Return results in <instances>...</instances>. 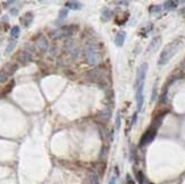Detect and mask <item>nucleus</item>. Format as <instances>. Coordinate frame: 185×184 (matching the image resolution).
Instances as JSON below:
<instances>
[{
	"label": "nucleus",
	"mask_w": 185,
	"mask_h": 184,
	"mask_svg": "<svg viewBox=\"0 0 185 184\" xmlns=\"http://www.w3.org/2000/svg\"><path fill=\"white\" fill-rule=\"evenodd\" d=\"M183 45H184V38H177L174 41H172L170 43H168L159 56L158 64L162 66V65H166L167 63H169V60L178 52V50L183 47Z\"/></svg>",
	"instance_id": "f257e3e1"
},
{
	"label": "nucleus",
	"mask_w": 185,
	"mask_h": 184,
	"mask_svg": "<svg viewBox=\"0 0 185 184\" xmlns=\"http://www.w3.org/2000/svg\"><path fill=\"white\" fill-rule=\"evenodd\" d=\"M85 58H86L88 64L98 65L101 62V54L97 47L91 45V46L86 47V49H85Z\"/></svg>",
	"instance_id": "f03ea898"
},
{
	"label": "nucleus",
	"mask_w": 185,
	"mask_h": 184,
	"mask_svg": "<svg viewBox=\"0 0 185 184\" xmlns=\"http://www.w3.org/2000/svg\"><path fill=\"white\" fill-rule=\"evenodd\" d=\"M107 71L105 68H95V69H92L91 72L86 74V77L92 81L94 83H98V84H106V81L108 80L107 79Z\"/></svg>",
	"instance_id": "7ed1b4c3"
},
{
	"label": "nucleus",
	"mask_w": 185,
	"mask_h": 184,
	"mask_svg": "<svg viewBox=\"0 0 185 184\" xmlns=\"http://www.w3.org/2000/svg\"><path fill=\"white\" fill-rule=\"evenodd\" d=\"M156 134H157V127H155V126L150 127V129L142 135V138H141V140H140V146L143 147V146H145V144L150 143L153 139L156 138Z\"/></svg>",
	"instance_id": "20e7f679"
},
{
	"label": "nucleus",
	"mask_w": 185,
	"mask_h": 184,
	"mask_svg": "<svg viewBox=\"0 0 185 184\" xmlns=\"http://www.w3.org/2000/svg\"><path fill=\"white\" fill-rule=\"evenodd\" d=\"M147 72H148V64L147 63H143L139 67L138 69V73H136V80H135V89L139 86L140 84L144 83V80H145V76H147Z\"/></svg>",
	"instance_id": "39448f33"
},
{
	"label": "nucleus",
	"mask_w": 185,
	"mask_h": 184,
	"mask_svg": "<svg viewBox=\"0 0 185 184\" xmlns=\"http://www.w3.org/2000/svg\"><path fill=\"white\" fill-rule=\"evenodd\" d=\"M76 30V26H64V28H59L55 32H52V37L54 38H63V37H68L71 34L74 33V31Z\"/></svg>",
	"instance_id": "423d86ee"
},
{
	"label": "nucleus",
	"mask_w": 185,
	"mask_h": 184,
	"mask_svg": "<svg viewBox=\"0 0 185 184\" xmlns=\"http://www.w3.org/2000/svg\"><path fill=\"white\" fill-rule=\"evenodd\" d=\"M143 88H144V83L140 84L139 86L135 89V100H136V106H138V110H142L143 107V101H144V97H143Z\"/></svg>",
	"instance_id": "0eeeda50"
},
{
	"label": "nucleus",
	"mask_w": 185,
	"mask_h": 184,
	"mask_svg": "<svg viewBox=\"0 0 185 184\" xmlns=\"http://www.w3.org/2000/svg\"><path fill=\"white\" fill-rule=\"evenodd\" d=\"M125 40H126V33H125L124 31H119V32L116 34V37H115V45L120 48V47L124 46Z\"/></svg>",
	"instance_id": "6e6552de"
},
{
	"label": "nucleus",
	"mask_w": 185,
	"mask_h": 184,
	"mask_svg": "<svg viewBox=\"0 0 185 184\" xmlns=\"http://www.w3.org/2000/svg\"><path fill=\"white\" fill-rule=\"evenodd\" d=\"M160 41H161V38L160 37H156L152 41H151V43H150V46L148 47V49H147V51L148 52H152L153 50H156L159 45H160Z\"/></svg>",
	"instance_id": "1a4fd4ad"
},
{
	"label": "nucleus",
	"mask_w": 185,
	"mask_h": 184,
	"mask_svg": "<svg viewBox=\"0 0 185 184\" xmlns=\"http://www.w3.org/2000/svg\"><path fill=\"white\" fill-rule=\"evenodd\" d=\"M37 45L40 48V50H42V51H46L47 48H48V42H47V39L44 37L39 38V40L37 41Z\"/></svg>",
	"instance_id": "9d476101"
},
{
	"label": "nucleus",
	"mask_w": 185,
	"mask_h": 184,
	"mask_svg": "<svg viewBox=\"0 0 185 184\" xmlns=\"http://www.w3.org/2000/svg\"><path fill=\"white\" fill-rule=\"evenodd\" d=\"M66 7L67 8H69V9L72 10H78L81 9V4L80 2H76V1H68V2H66Z\"/></svg>",
	"instance_id": "9b49d317"
},
{
	"label": "nucleus",
	"mask_w": 185,
	"mask_h": 184,
	"mask_svg": "<svg viewBox=\"0 0 185 184\" xmlns=\"http://www.w3.org/2000/svg\"><path fill=\"white\" fill-rule=\"evenodd\" d=\"M111 16H112V11H111L109 8H106V9L102 10V14H101V18L102 21L105 22H107V21H109L111 18Z\"/></svg>",
	"instance_id": "f8f14e48"
},
{
	"label": "nucleus",
	"mask_w": 185,
	"mask_h": 184,
	"mask_svg": "<svg viewBox=\"0 0 185 184\" xmlns=\"http://www.w3.org/2000/svg\"><path fill=\"white\" fill-rule=\"evenodd\" d=\"M32 19H33L32 14H31V13H28V14H25V15H24V17H23V18L20 19V22H23L25 26H28V25L32 23Z\"/></svg>",
	"instance_id": "ddd939ff"
},
{
	"label": "nucleus",
	"mask_w": 185,
	"mask_h": 184,
	"mask_svg": "<svg viewBox=\"0 0 185 184\" xmlns=\"http://www.w3.org/2000/svg\"><path fill=\"white\" fill-rule=\"evenodd\" d=\"M177 5H178L177 1H166L164 4V8L165 9H174L177 7Z\"/></svg>",
	"instance_id": "4468645a"
},
{
	"label": "nucleus",
	"mask_w": 185,
	"mask_h": 184,
	"mask_svg": "<svg viewBox=\"0 0 185 184\" xmlns=\"http://www.w3.org/2000/svg\"><path fill=\"white\" fill-rule=\"evenodd\" d=\"M136 178H138V182H139L140 184H144V182H145V177H144V175H143L142 172H140V171L136 172Z\"/></svg>",
	"instance_id": "2eb2a0df"
},
{
	"label": "nucleus",
	"mask_w": 185,
	"mask_h": 184,
	"mask_svg": "<svg viewBox=\"0 0 185 184\" xmlns=\"http://www.w3.org/2000/svg\"><path fill=\"white\" fill-rule=\"evenodd\" d=\"M10 34L13 38H17L19 35V26H14L10 31Z\"/></svg>",
	"instance_id": "dca6fc26"
},
{
	"label": "nucleus",
	"mask_w": 185,
	"mask_h": 184,
	"mask_svg": "<svg viewBox=\"0 0 185 184\" xmlns=\"http://www.w3.org/2000/svg\"><path fill=\"white\" fill-rule=\"evenodd\" d=\"M15 47H16V41H11V42H9V45H8L7 49H6V54H10L11 50H13Z\"/></svg>",
	"instance_id": "f3484780"
},
{
	"label": "nucleus",
	"mask_w": 185,
	"mask_h": 184,
	"mask_svg": "<svg viewBox=\"0 0 185 184\" xmlns=\"http://www.w3.org/2000/svg\"><path fill=\"white\" fill-rule=\"evenodd\" d=\"M149 11H150L151 14H153V13H159V11H161V7H160V6H151V7L149 8Z\"/></svg>",
	"instance_id": "a211bd4d"
},
{
	"label": "nucleus",
	"mask_w": 185,
	"mask_h": 184,
	"mask_svg": "<svg viewBox=\"0 0 185 184\" xmlns=\"http://www.w3.org/2000/svg\"><path fill=\"white\" fill-rule=\"evenodd\" d=\"M110 115H111V110L110 109H108V108H107V110L105 109V110L101 113V117H103V118H107V120L110 117Z\"/></svg>",
	"instance_id": "6ab92c4d"
},
{
	"label": "nucleus",
	"mask_w": 185,
	"mask_h": 184,
	"mask_svg": "<svg viewBox=\"0 0 185 184\" xmlns=\"http://www.w3.org/2000/svg\"><path fill=\"white\" fill-rule=\"evenodd\" d=\"M31 56L28 55V52H24L23 55H22V62H24V63H28V62H31Z\"/></svg>",
	"instance_id": "aec40b11"
},
{
	"label": "nucleus",
	"mask_w": 185,
	"mask_h": 184,
	"mask_svg": "<svg viewBox=\"0 0 185 184\" xmlns=\"http://www.w3.org/2000/svg\"><path fill=\"white\" fill-rule=\"evenodd\" d=\"M67 14H68V10L64 8V9H61L59 11V19H64L66 18V16H67Z\"/></svg>",
	"instance_id": "412c9836"
},
{
	"label": "nucleus",
	"mask_w": 185,
	"mask_h": 184,
	"mask_svg": "<svg viewBox=\"0 0 185 184\" xmlns=\"http://www.w3.org/2000/svg\"><path fill=\"white\" fill-rule=\"evenodd\" d=\"M116 130H118L120 127V113H117L116 115V124H115Z\"/></svg>",
	"instance_id": "4be33fe9"
},
{
	"label": "nucleus",
	"mask_w": 185,
	"mask_h": 184,
	"mask_svg": "<svg viewBox=\"0 0 185 184\" xmlns=\"http://www.w3.org/2000/svg\"><path fill=\"white\" fill-rule=\"evenodd\" d=\"M91 184H99V180H98V176L97 175H91Z\"/></svg>",
	"instance_id": "5701e85b"
},
{
	"label": "nucleus",
	"mask_w": 185,
	"mask_h": 184,
	"mask_svg": "<svg viewBox=\"0 0 185 184\" xmlns=\"http://www.w3.org/2000/svg\"><path fill=\"white\" fill-rule=\"evenodd\" d=\"M6 79H7V73L6 72H0V83L4 82V81H6Z\"/></svg>",
	"instance_id": "b1692460"
},
{
	"label": "nucleus",
	"mask_w": 185,
	"mask_h": 184,
	"mask_svg": "<svg viewBox=\"0 0 185 184\" xmlns=\"http://www.w3.org/2000/svg\"><path fill=\"white\" fill-rule=\"evenodd\" d=\"M136 120H138V114H134V116H133V118H132V125H135Z\"/></svg>",
	"instance_id": "393cba45"
},
{
	"label": "nucleus",
	"mask_w": 185,
	"mask_h": 184,
	"mask_svg": "<svg viewBox=\"0 0 185 184\" xmlns=\"http://www.w3.org/2000/svg\"><path fill=\"white\" fill-rule=\"evenodd\" d=\"M10 13H11V14H13V15L15 16V15H17V13H18V10L16 9V8H13V9L10 10Z\"/></svg>",
	"instance_id": "a878e982"
},
{
	"label": "nucleus",
	"mask_w": 185,
	"mask_h": 184,
	"mask_svg": "<svg viewBox=\"0 0 185 184\" xmlns=\"http://www.w3.org/2000/svg\"><path fill=\"white\" fill-rule=\"evenodd\" d=\"M116 4L117 5H129L127 1H116Z\"/></svg>",
	"instance_id": "bb28decb"
},
{
	"label": "nucleus",
	"mask_w": 185,
	"mask_h": 184,
	"mask_svg": "<svg viewBox=\"0 0 185 184\" xmlns=\"http://www.w3.org/2000/svg\"><path fill=\"white\" fill-rule=\"evenodd\" d=\"M116 183V176H112L110 180V182H109V184H115Z\"/></svg>",
	"instance_id": "cd10ccee"
},
{
	"label": "nucleus",
	"mask_w": 185,
	"mask_h": 184,
	"mask_svg": "<svg viewBox=\"0 0 185 184\" xmlns=\"http://www.w3.org/2000/svg\"><path fill=\"white\" fill-rule=\"evenodd\" d=\"M127 184H134V182L132 181V178H131L130 175H127Z\"/></svg>",
	"instance_id": "c85d7f7f"
}]
</instances>
